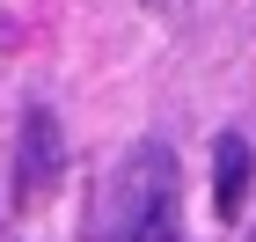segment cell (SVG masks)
Returning a JSON list of instances; mask_svg holds the SVG:
<instances>
[{"label": "cell", "mask_w": 256, "mask_h": 242, "mask_svg": "<svg viewBox=\"0 0 256 242\" xmlns=\"http://www.w3.org/2000/svg\"><path fill=\"white\" fill-rule=\"evenodd\" d=\"M154 213H176V154L161 140H139L118 161V176L96 191V213H88V242H132Z\"/></svg>", "instance_id": "6da1fadb"}, {"label": "cell", "mask_w": 256, "mask_h": 242, "mask_svg": "<svg viewBox=\"0 0 256 242\" xmlns=\"http://www.w3.org/2000/svg\"><path fill=\"white\" fill-rule=\"evenodd\" d=\"M66 176V140H59V118L52 110H22V140H15V198L22 205H44Z\"/></svg>", "instance_id": "7a4b0ae2"}, {"label": "cell", "mask_w": 256, "mask_h": 242, "mask_svg": "<svg viewBox=\"0 0 256 242\" xmlns=\"http://www.w3.org/2000/svg\"><path fill=\"white\" fill-rule=\"evenodd\" d=\"M249 183H256L249 140H242V132H220V140H212V213H220V220H242Z\"/></svg>", "instance_id": "3957f363"}, {"label": "cell", "mask_w": 256, "mask_h": 242, "mask_svg": "<svg viewBox=\"0 0 256 242\" xmlns=\"http://www.w3.org/2000/svg\"><path fill=\"white\" fill-rule=\"evenodd\" d=\"M132 242H183V227H176V213H154V220L139 227Z\"/></svg>", "instance_id": "277c9868"}, {"label": "cell", "mask_w": 256, "mask_h": 242, "mask_svg": "<svg viewBox=\"0 0 256 242\" xmlns=\"http://www.w3.org/2000/svg\"><path fill=\"white\" fill-rule=\"evenodd\" d=\"M176 8H183V0H146V15H176Z\"/></svg>", "instance_id": "5b68a950"}, {"label": "cell", "mask_w": 256, "mask_h": 242, "mask_svg": "<svg viewBox=\"0 0 256 242\" xmlns=\"http://www.w3.org/2000/svg\"><path fill=\"white\" fill-rule=\"evenodd\" d=\"M249 242H256V235H249Z\"/></svg>", "instance_id": "8992f818"}]
</instances>
